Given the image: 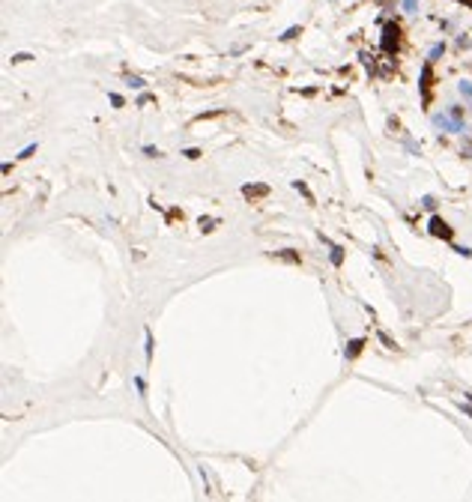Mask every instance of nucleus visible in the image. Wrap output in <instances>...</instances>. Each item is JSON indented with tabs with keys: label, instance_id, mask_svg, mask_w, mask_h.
Instances as JSON below:
<instances>
[{
	"label": "nucleus",
	"instance_id": "obj_6",
	"mask_svg": "<svg viewBox=\"0 0 472 502\" xmlns=\"http://www.w3.org/2000/svg\"><path fill=\"white\" fill-rule=\"evenodd\" d=\"M359 350H362V341H353V344H350V350H347V356L353 359V356H359Z\"/></svg>",
	"mask_w": 472,
	"mask_h": 502
},
{
	"label": "nucleus",
	"instance_id": "obj_8",
	"mask_svg": "<svg viewBox=\"0 0 472 502\" xmlns=\"http://www.w3.org/2000/svg\"><path fill=\"white\" fill-rule=\"evenodd\" d=\"M460 93H463V96L472 102V84H466V81H463V84H460Z\"/></svg>",
	"mask_w": 472,
	"mask_h": 502
},
{
	"label": "nucleus",
	"instance_id": "obj_14",
	"mask_svg": "<svg viewBox=\"0 0 472 502\" xmlns=\"http://www.w3.org/2000/svg\"><path fill=\"white\" fill-rule=\"evenodd\" d=\"M111 105H117V108H120V105H123V96H117V93H111Z\"/></svg>",
	"mask_w": 472,
	"mask_h": 502
},
{
	"label": "nucleus",
	"instance_id": "obj_5",
	"mask_svg": "<svg viewBox=\"0 0 472 502\" xmlns=\"http://www.w3.org/2000/svg\"><path fill=\"white\" fill-rule=\"evenodd\" d=\"M128 84H132L135 90H141V87H147V81H144V78H138V75H128Z\"/></svg>",
	"mask_w": 472,
	"mask_h": 502
},
{
	"label": "nucleus",
	"instance_id": "obj_4",
	"mask_svg": "<svg viewBox=\"0 0 472 502\" xmlns=\"http://www.w3.org/2000/svg\"><path fill=\"white\" fill-rule=\"evenodd\" d=\"M242 195L245 198H263V195H269V186H245Z\"/></svg>",
	"mask_w": 472,
	"mask_h": 502
},
{
	"label": "nucleus",
	"instance_id": "obj_1",
	"mask_svg": "<svg viewBox=\"0 0 472 502\" xmlns=\"http://www.w3.org/2000/svg\"><path fill=\"white\" fill-rule=\"evenodd\" d=\"M398 42H401V30H398V24H385V30H382V51H385L389 57L398 51Z\"/></svg>",
	"mask_w": 472,
	"mask_h": 502
},
{
	"label": "nucleus",
	"instance_id": "obj_10",
	"mask_svg": "<svg viewBox=\"0 0 472 502\" xmlns=\"http://www.w3.org/2000/svg\"><path fill=\"white\" fill-rule=\"evenodd\" d=\"M404 9H407V12H415V9H418V3H415V0H404Z\"/></svg>",
	"mask_w": 472,
	"mask_h": 502
},
{
	"label": "nucleus",
	"instance_id": "obj_3",
	"mask_svg": "<svg viewBox=\"0 0 472 502\" xmlns=\"http://www.w3.org/2000/svg\"><path fill=\"white\" fill-rule=\"evenodd\" d=\"M421 96H424V105L431 102V63L421 69Z\"/></svg>",
	"mask_w": 472,
	"mask_h": 502
},
{
	"label": "nucleus",
	"instance_id": "obj_13",
	"mask_svg": "<svg viewBox=\"0 0 472 502\" xmlns=\"http://www.w3.org/2000/svg\"><path fill=\"white\" fill-rule=\"evenodd\" d=\"M33 150H36V144H30V147H24V150H21V159H27V156H30Z\"/></svg>",
	"mask_w": 472,
	"mask_h": 502
},
{
	"label": "nucleus",
	"instance_id": "obj_7",
	"mask_svg": "<svg viewBox=\"0 0 472 502\" xmlns=\"http://www.w3.org/2000/svg\"><path fill=\"white\" fill-rule=\"evenodd\" d=\"M341 260H344V254H341V248H332V263H335V266H341Z\"/></svg>",
	"mask_w": 472,
	"mask_h": 502
},
{
	"label": "nucleus",
	"instance_id": "obj_9",
	"mask_svg": "<svg viewBox=\"0 0 472 502\" xmlns=\"http://www.w3.org/2000/svg\"><path fill=\"white\" fill-rule=\"evenodd\" d=\"M24 60H33L30 54H12V63H24Z\"/></svg>",
	"mask_w": 472,
	"mask_h": 502
},
{
	"label": "nucleus",
	"instance_id": "obj_12",
	"mask_svg": "<svg viewBox=\"0 0 472 502\" xmlns=\"http://www.w3.org/2000/svg\"><path fill=\"white\" fill-rule=\"evenodd\" d=\"M296 36H299V27H290V30H287L281 39H296Z\"/></svg>",
	"mask_w": 472,
	"mask_h": 502
},
{
	"label": "nucleus",
	"instance_id": "obj_15",
	"mask_svg": "<svg viewBox=\"0 0 472 502\" xmlns=\"http://www.w3.org/2000/svg\"><path fill=\"white\" fill-rule=\"evenodd\" d=\"M460 3H466V6H472V0H460Z\"/></svg>",
	"mask_w": 472,
	"mask_h": 502
},
{
	"label": "nucleus",
	"instance_id": "obj_2",
	"mask_svg": "<svg viewBox=\"0 0 472 502\" xmlns=\"http://www.w3.org/2000/svg\"><path fill=\"white\" fill-rule=\"evenodd\" d=\"M431 234L442 236V239H451V227H448L442 218H437V215H434V218H431Z\"/></svg>",
	"mask_w": 472,
	"mask_h": 502
},
{
	"label": "nucleus",
	"instance_id": "obj_11",
	"mask_svg": "<svg viewBox=\"0 0 472 502\" xmlns=\"http://www.w3.org/2000/svg\"><path fill=\"white\" fill-rule=\"evenodd\" d=\"M212 224H216L212 218H200V227H203V231H212Z\"/></svg>",
	"mask_w": 472,
	"mask_h": 502
}]
</instances>
